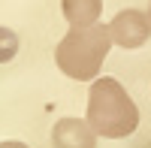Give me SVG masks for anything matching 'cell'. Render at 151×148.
Masks as SVG:
<instances>
[{
  "instance_id": "obj_8",
  "label": "cell",
  "mask_w": 151,
  "mask_h": 148,
  "mask_svg": "<svg viewBox=\"0 0 151 148\" xmlns=\"http://www.w3.org/2000/svg\"><path fill=\"white\" fill-rule=\"evenodd\" d=\"M148 21H151V0H148Z\"/></svg>"
},
{
  "instance_id": "obj_1",
  "label": "cell",
  "mask_w": 151,
  "mask_h": 148,
  "mask_svg": "<svg viewBox=\"0 0 151 148\" xmlns=\"http://www.w3.org/2000/svg\"><path fill=\"white\" fill-rule=\"evenodd\" d=\"M85 121L91 124L97 136L124 139L130 133H136V127H139V109H136L133 97L124 91V85L118 79L103 76V79H94V85H91Z\"/></svg>"
},
{
  "instance_id": "obj_2",
  "label": "cell",
  "mask_w": 151,
  "mask_h": 148,
  "mask_svg": "<svg viewBox=\"0 0 151 148\" xmlns=\"http://www.w3.org/2000/svg\"><path fill=\"white\" fill-rule=\"evenodd\" d=\"M112 48L109 24H91V27H70L67 36L55 48V64L64 76L76 82H94L103 60Z\"/></svg>"
},
{
  "instance_id": "obj_5",
  "label": "cell",
  "mask_w": 151,
  "mask_h": 148,
  "mask_svg": "<svg viewBox=\"0 0 151 148\" xmlns=\"http://www.w3.org/2000/svg\"><path fill=\"white\" fill-rule=\"evenodd\" d=\"M60 12L70 21V27H91L100 21L103 0H60Z\"/></svg>"
},
{
  "instance_id": "obj_7",
  "label": "cell",
  "mask_w": 151,
  "mask_h": 148,
  "mask_svg": "<svg viewBox=\"0 0 151 148\" xmlns=\"http://www.w3.org/2000/svg\"><path fill=\"white\" fill-rule=\"evenodd\" d=\"M0 148H30V145H24V142H15V139H9V142H0Z\"/></svg>"
},
{
  "instance_id": "obj_6",
  "label": "cell",
  "mask_w": 151,
  "mask_h": 148,
  "mask_svg": "<svg viewBox=\"0 0 151 148\" xmlns=\"http://www.w3.org/2000/svg\"><path fill=\"white\" fill-rule=\"evenodd\" d=\"M18 55V33L12 27H0V64H9Z\"/></svg>"
},
{
  "instance_id": "obj_4",
  "label": "cell",
  "mask_w": 151,
  "mask_h": 148,
  "mask_svg": "<svg viewBox=\"0 0 151 148\" xmlns=\"http://www.w3.org/2000/svg\"><path fill=\"white\" fill-rule=\"evenodd\" d=\"M52 148H97V133L85 118H60L52 127Z\"/></svg>"
},
{
  "instance_id": "obj_3",
  "label": "cell",
  "mask_w": 151,
  "mask_h": 148,
  "mask_svg": "<svg viewBox=\"0 0 151 148\" xmlns=\"http://www.w3.org/2000/svg\"><path fill=\"white\" fill-rule=\"evenodd\" d=\"M109 33H112V42H118L121 48H139L151 36V21L139 9H121L109 21Z\"/></svg>"
}]
</instances>
